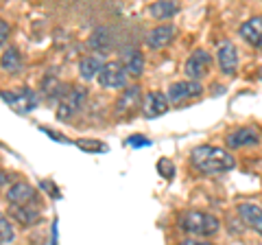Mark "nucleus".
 I'll return each instance as SVG.
<instances>
[{"mask_svg":"<svg viewBox=\"0 0 262 245\" xmlns=\"http://www.w3.org/2000/svg\"><path fill=\"white\" fill-rule=\"evenodd\" d=\"M192 167L201 173L214 175V173H223V171L234 169V158L227 151L219 149V147H210V145H201L194 147L190 153Z\"/></svg>","mask_w":262,"mask_h":245,"instance_id":"1","label":"nucleus"},{"mask_svg":"<svg viewBox=\"0 0 262 245\" xmlns=\"http://www.w3.org/2000/svg\"><path fill=\"white\" fill-rule=\"evenodd\" d=\"M219 219L208 215V212H199V210H188L182 217V228L188 234L194 236H212L219 232Z\"/></svg>","mask_w":262,"mask_h":245,"instance_id":"2","label":"nucleus"},{"mask_svg":"<svg viewBox=\"0 0 262 245\" xmlns=\"http://www.w3.org/2000/svg\"><path fill=\"white\" fill-rule=\"evenodd\" d=\"M85 101V90L83 88H70L61 99H59V110H57V118L68 120L72 114H77L81 110V105Z\"/></svg>","mask_w":262,"mask_h":245,"instance_id":"3","label":"nucleus"},{"mask_svg":"<svg viewBox=\"0 0 262 245\" xmlns=\"http://www.w3.org/2000/svg\"><path fill=\"white\" fill-rule=\"evenodd\" d=\"M127 70L122 68V64H105L98 72V84L103 88H125L127 86Z\"/></svg>","mask_w":262,"mask_h":245,"instance_id":"4","label":"nucleus"},{"mask_svg":"<svg viewBox=\"0 0 262 245\" xmlns=\"http://www.w3.org/2000/svg\"><path fill=\"white\" fill-rule=\"evenodd\" d=\"M3 101L9 105V108H13L15 112L27 114L37 105V96L33 94L31 90L24 88V90H18V92H3Z\"/></svg>","mask_w":262,"mask_h":245,"instance_id":"5","label":"nucleus"},{"mask_svg":"<svg viewBox=\"0 0 262 245\" xmlns=\"http://www.w3.org/2000/svg\"><path fill=\"white\" fill-rule=\"evenodd\" d=\"M210 68V55L206 51H194L186 62V75L190 79H201Z\"/></svg>","mask_w":262,"mask_h":245,"instance_id":"6","label":"nucleus"},{"mask_svg":"<svg viewBox=\"0 0 262 245\" xmlns=\"http://www.w3.org/2000/svg\"><path fill=\"white\" fill-rule=\"evenodd\" d=\"M203 92L201 84L196 81H179V84H173L168 90V99L170 101H186V99H194Z\"/></svg>","mask_w":262,"mask_h":245,"instance_id":"7","label":"nucleus"},{"mask_svg":"<svg viewBox=\"0 0 262 245\" xmlns=\"http://www.w3.org/2000/svg\"><path fill=\"white\" fill-rule=\"evenodd\" d=\"M166 110H168L166 94H162V92H149L146 94V99L142 103V114L146 118H158Z\"/></svg>","mask_w":262,"mask_h":245,"instance_id":"8","label":"nucleus"},{"mask_svg":"<svg viewBox=\"0 0 262 245\" xmlns=\"http://www.w3.org/2000/svg\"><path fill=\"white\" fill-rule=\"evenodd\" d=\"M219 66L225 75H234L238 68V55H236V46L232 42H223L219 46Z\"/></svg>","mask_w":262,"mask_h":245,"instance_id":"9","label":"nucleus"},{"mask_svg":"<svg viewBox=\"0 0 262 245\" xmlns=\"http://www.w3.org/2000/svg\"><path fill=\"white\" fill-rule=\"evenodd\" d=\"M260 142V132L256 127H243L238 132L227 136V145L232 149H238V147H249V145H258Z\"/></svg>","mask_w":262,"mask_h":245,"instance_id":"10","label":"nucleus"},{"mask_svg":"<svg viewBox=\"0 0 262 245\" xmlns=\"http://www.w3.org/2000/svg\"><path fill=\"white\" fill-rule=\"evenodd\" d=\"M241 37L251 46H262V15H256L238 29Z\"/></svg>","mask_w":262,"mask_h":245,"instance_id":"11","label":"nucleus"},{"mask_svg":"<svg viewBox=\"0 0 262 245\" xmlns=\"http://www.w3.org/2000/svg\"><path fill=\"white\" fill-rule=\"evenodd\" d=\"M120 64H122V68L127 70V75H131V77H140L144 70V57L140 51H136V48H127L120 57Z\"/></svg>","mask_w":262,"mask_h":245,"instance_id":"12","label":"nucleus"},{"mask_svg":"<svg viewBox=\"0 0 262 245\" xmlns=\"http://www.w3.org/2000/svg\"><path fill=\"white\" fill-rule=\"evenodd\" d=\"M238 215L243 217V221L247 223L251 230H256L262 236V208L260 206H256V203H241Z\"/></svg>","mask_w":262,"mask_h":245,"instance_id":"13","label":"nucleus"},{"mask_svg":"<svg viewBox=\"0 0 262 245\" xmlns=\"http://www.w3.org/2000/svg\"><path fill=\"white\" fill-rule=\"evenodd\" d=\"M35 199V191H33V186L24 184V182H18L13 184L9 191H7V201L13 203V206H24V203H29Z\"/></svg>","mask_w":262,"mask_h":245,"instance_id":"14","label":"nucleus"},{"mask_svg":"<svg viewBox=\"0 0 262 245\" xmlns=\"http://www.w3.org/2000/svg\"><path fill=\"white\" fill-rule=\"evenodd\" d=\"M173 35H175V29L170 27V24H162V27L153 29L149 33V37H146V44H149V48H155V51H158V48H164L166 44H170Z\"/></svg>","mask_w":262,"mask_h":245,"instance_id":"15","label":"nucleus"},{"mask_svg":"<svg viewBox=\"0 0 262 245\" xmlns=\"http://www.w3.org/2000/svg\"><path fill=\"white\" fill-rule=\"evenodd\" d=\"M177 11H179V3H175V0H158V3L149 7V15L155 20H168L177 15Z\"/></svg>","mask_w":262,"mask_h":245,"instance_id":"16","label":"nucleus"},{"mask_svg":"<svg viewBox=\"0 0 262 245\" xmlns=\"http://www.w3.org/2000/svg\"><path fill=\"white\" fill-rule=\"evenodd\" d=\"M138 103H140V88H138V86H131V88H127L125 92H122V96L118 99V112H120V114L134 112V110L138 108Z\"/></svg>","mask_w":262,"mask_h":245,"instance_id":"17","label":"nucleus"},{"mask_svg":"<svg viewBox=\"0 0 262 245\" xmlns=\"http://www.w3.org/2000/svg\"><path fill=\"white\" fill-rule=\"evenodd\" d=\"M90 48L98 51V55H107L110 53V33L105 29H96L92 37H90Z\"/></svg>","mask_w":262,"mask_h":245,"instance_id":"18","label":"nucleus"},{"mask_svg":"<svg viewBox=\"0 0 262 245\" xmlns=\"http://www.w3.org/2000/svg\"><path fill=\"white\" fill-rule=\"evenodd\" d=\"M101 68H103V64H101V59H98L96 55L85 57V59L79 64V70H81V77H83V79L98 77V72H101Z\"/></svg>","mask_w":262,"mask_h":245,"instance_id":"19","label":"nucleus"},{"mask_svg":"<svg viewBox=\"0 0 262 245\" xmlns=\"http://www.w3.org/2000/svg\"><path fill=\"white\" fill-rule=\"evenodd\" d=\"M13 217L18 219L22 226H33L39 219L37 210L35 208H27V203H24V206H15L13 208Z\"/></svg>","mask_w":262,"mask_h":245,"instance_id":"20","label":"nucleus"},{"mask_svg":"<svg viewBox=\"0 0 262 245\" xmlns=\"http://www.w3.org/2000/svg\"><path fill=\"white\" fill-rule=\"evenodd\" d=\"M22 66V57L20 53L15 51V48H7V51L3 53V70L7 72H15V70H20Z\"/></svg>","mask_w":262,"mask_h":245,"instance_id":"21","label":"nucleus"},{"mask_svg":"<svg viewBox=\"0 0 262 245\" xmlns=\"http://www.w3.org/2000/svg\"><path fill=\"white\" fill-rule=\"evenodd\" d=\"M11 239H13V230H11L9 221H7V217H3V219H0V243L9 245Z\"/></svg>","mask_w":262,"mask_h":245,"instance_id":"22","label":"nucleus"},{"mask_svg":"<svg viewBox=\"0 0 262 245\" xmlns=\"http://www.w3.org/2000/svg\"><path fill=\"white\" fill-rule=\"evenodd\" d=\"M158 171H160V175H162V177L173 179V175H175V165H173V162H170V160L162 158V160L158 162Z\"/></svg>","mask_w":262,"mask_h":245,"instance_id":"23","label":"nucleus"},{"mask_svg":"<svg viewBox=\"0 0 262 245\" xmlns=\"http://www.w3.org/2000/svg\"><path fill=\"white\" fill-rule=\"evenodd\" d=\"M79 149H85V151H107V147L103 142H96V140H77Z\"/></svg>","mask_w":262,"mask_h":245,"instance_id":"24","label":"nucleus"},{"mask_svg":"<svg viewBox=\"0 0 262 245\" xmlns=\"http://www.w3.org/2000/svg\"><path fill=\"white\" fill-rule=\"evenodd\" d=\"M127 145L129 147H149L151 140H149V138H144V136H131L127 140Z\"/></svg>","mask_w":262,"mask_h":245,"instance_id":"25","label":"nucleus"},{"mask_svg":"<svg viewBox=\"0 0 262 245\" xmlns=\"http://www.w3.org/2000/svg\"><path fill=\"white\" fill-rule=\"evenodd\" d=\"M0 29H3V33H0V39L5 42V39H7V33H9V24L3 20V22H0Z\"/></svg>","mask_w":262,"mask_h":245,"instance_id":"26","label":"nucleus"}]
</instances>
